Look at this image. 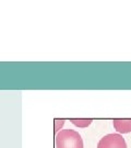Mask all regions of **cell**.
<instances>
[{
  "mask_svg": "<svg viewBox=\"0 0 131 148\" xmlns=\"http://www.w3.org/2000/svg\"><path fill=\"white\" fill-rule=\"evenodd\" d=\"M112 125L118 134H128L131 132V120H114Z\"/></svg>",
  "mask_w": 131,
  "mask_h": 148,
  "instance_id": "3",
  "label": "cell"
},
{
  "mask_svg": "<svg viewBox=\"0 0 131 148\" xmlns=\"http://www.w3.org/2000/svg\"><path fill=\"white\" fill-rule=\"evenodd\" d=\"M70 122L72 123L74 126L76 127H81V128H85L88 126H90L93 122V120L91 119H84V120H78V119H71Z\"/></svg>",
  "mask_w": 131,
  "mask_h": 148,
  "instance_id": "4",
  "label": "cell"
},
{
  "mask_svg": "<svg viewBox=\"0 0 131 148\" xmlns=\"http://www.w3.org/2000/svg\"><path fill=\"white\" fill-rule=\"evenodd\" d=\"M97 148H128L127 143L120 134H107L100 139Z\"/></svg>",
  "mask_w": 131,
  "mask_h": 148,
  "instance_id": "2",
  "label": "cell"
},
{
  "mask_svg": "<svg viewBox=\"0 0 131 148\" xmlns=\"http://www.w3.org/2000/svg\"><path fill=\"white\" fill-rule=\"evenodd\" d=\"M56 148H84L82 136L70 128L61 129L55 136Z\"/></svg>",
  "mask_w": 131,
  "mask_h": 148,
  "instance_id": "1",
  "label": "cell"
},
{
  "mask_svg": "<svg viewBox=\"0 0 131 148\" xmlns=\"http://www.w3.org/2000/svg\"><path fill=\"white\" fill-rule=\"evenodd\" d=\"M64 121L66 120H55V122H54V128H55L54 132H55V136L62 129V127H64V125L66 123Z\"/></svg>",
  "mask_w": 131,
  "mask_h": 148,
  "instance_id": "5",
  "label": "cell"
}]
</instances>
